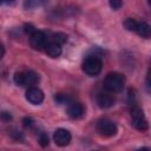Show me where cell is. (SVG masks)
<instances>
[{
    "label": "cell",
    "mask_w": 151,
    "mask_h": 151,
    "mask_svg": "<svg viewBox=\"0 0 151 151\" xmlns=\"http://www.w3.org/2000/svg\"><path fill=\"white\" fill-rule=\"evenodd\" d=\"M2 1V4H11V2H13L14 0H1Z\"/></svg>",
    "instance_id": "24"
},
{
    "label": "cell",
    "mask_w": 151,
    "mask_h": 151,
    "mask_svg": "<svg viewBox=\"0 0 151 151\" xmlns=\"http://www.w3.org/2000/svg\"><path fill=\"white\" fill-rule=\"evenodd\" d=\"M14 83L18 86H33L39 81V76L33 71H22L17 72L13 77Z\"/></svg>",
    "instance_id": "3"
},
{
    "label": "cell",
    "mask_w": 151,
    "mask_h": 151,
    "mask_svg": "<svg viewBox=\"0 0 151 151\" xmlns=\"http://www.w3.org/2000/svg\"><path fill=\"white\" fill-rule=\"evenodd\" d=\"M54 100H55V103H58L59 105H63V104H70L71 98H70L67 94H64V93H57V94L54 96Z\"/></svg>",
    "instance_id": "15"
},
{
    "label": "cell",
    "mask_w": 151,
    "mask_h": 151,
    "mask_svg": "<svg viewBox=\"0 0 151 151\" xmlns=\"http://www.w3.org/2000/svg\"><path fill=\"white\" fill-rule=\"evenodd\" d=\"M85 109L83 106V104L80 103H70L68 107H67V114L68 117H71L72 119H79L84 116Z\"/></svg>",
    "instance_id": "10"
},
{
    "label": "cell",
    "mask_w": 151,
    "mask_h": 151,
    "mask_svg": "<svg viewBox=\"0 0 151 151\" xmlns=\"http://www.w3.org/2000/svg\"><path fill=\"white\" fill-rule=\"evenodd\" d=\"M35 31H37V29L34 28V26H33L32 24H25V25H24V32H25L26 34H29V35H31V34H33Z\"/></svg>",
    "instance_id": "19"
},
{
    "label": "cell",
    "mask_w": 151,
    "mask_h": 151,
    "mask_svg": "<svg viewBox=\"0 0 151 151\" xmlns=\"http://www.w3.org/2000/svg\"><path fill=\"white\" fill-rule=\"evenodd\" d=\"M137 25H138V21L133 18H127L124 20V27L127 29V31H132V32H136V28H137Z\"/></svg>",
    "instance_id": "14"
},
{
    "label": "cell",
    "mask_w": 151,
    "mask_h": 151,
    "mask_svg": "<svg viewBox=\"0 0 151 151\" xmlns=\"http://www.w3.org/2000/svg\"><path fill=\"white\" fill-rule=\"evenodd\" d=\"M45 52L52 57V58H57L61 54V45L55 42V41H50L47 42L46 47H45Z\"/></svg>",
    "instance_id": "11"
},
{
    "label": "cell",
    "mask_w": 151,
    "mask_h": 151,
    "mask_svg": "<svg viewBox=\"0 0 151 151\" xmlns=\"http://www.w3.org/2000/svg\"><path fill=\"white\" fill-rule=\"evenodd\" d=\"M29 45L33 50H42L47 45V37L42 31H35L29 35Z\"/></svg>",
    "instance_id": "6"
},
{
    "label": "cell",
    "mask_w": 151,
    "mask_h": 151,
    "mask_svg": "<svg viewBox=\"0 0 151 151\" xmlns=\"http://www.w3.org/2000/svg\"><path fill=\"white\" fill-rule=\"evenodd\" d=\"M97 130L101 136H105V137L116 136L118 132L117 125L107 118H101L97 122Z\"/></svg>",
    "instance_id": "5"
},
{
    "label": "cell",
    "mask_w": 151,
    "mask_h": 151,
    "mask_svg": "<svg viewBox=\"0 0 151 151\" xmlns=\"http://www.w3.org/2000/svg\"><path fill=\"white\" fill-rule=\"evenodd\" d=\"M11 134H12V137H13V138H14L15 140H21V139L24 138L22 133H21L20 131H17V130H14V131H13V132H12Z\"/></svg>",
    "instance_id": "22"
},
{
    "label": "cell",
    "mask_w": 151,
    "mask_h": 151,
    "mask_svg": "<svg viewBox=\"0 0 151 151\" xmlns=\"http://www.w3.org/2000/svg\"><path fill=\"white\" fill-rule=\"evenodd\" d=\"M26 99L33 105H39L44 100V93L39 87L29 86L26 91Z\"/></svg>",
    "instance_id": "8"
},
{
    "label": "cell",
    "mask_w": 151,
    "mask_h": 151,
    "mask_svg": "<svg viewBox=\"0 0 151 151\" xmlns=\"http://www.w3.org/2000/svg\"><path fill=\"white\" fill-rule=\"evenodd\" d=\"M147 4H149V5L151 6V0H147Z\"/></svg>",
    "instance_id": "26"
},
{
    "label": "cell",
    "mask_w": 151,
    "mask_h": 151,
    "mask_svg": "<svg viewBox=\"0 0 151 151\" xmlns=\"http://www.w3.org/2000/svg\"><path fill=\"white\" fill-rule=\"evenodd\" d=\"M52 41H55V42L63 45V44H65V42L67 41V35L64 34V33H60V32L54 33L53 37H52Z\"/></svg>",
    "instance_id": "16"
},
{
    "label": "cell",
    "mask_w": 151,
    "mask_h": 151,
    "mask_svg": "<svg viewBox=\"0 0 151 151\" xmlns=\"http://www.w3.org/2000/svg\"><path fill=\"white\" fill-rule=\"evenodd\" d=\"M146 84L151 86V67L147 70V73H146Z\"/></svg>",
    "instance_id": "23"
},
{
    "label": "cell",
    "mask_w": 151,
    "mask_h": 151,
    "mask_svg": "<svg viewBox=\"0 0 151 151\" xmlns=\"http://www.w3.org/2000/svg\"><path fill=\"white\" fill-rule=\"evenodd\" d=\"M47 0H24V7L26 9H34L41 7Z\"/></svg>",
    "instance_id": "13"
},
{
    "label": "cell",
    "mask_w": 151,
    "mask_h": 151,
    "mask_svg": "<svg viewBox=\"0 0 151 151\" xmlns=\"http://www.w3.org/2000/svg\"><path fill=\"white\" fill-rule=\"evenodd\" d=\"M4 54H5V47H4V45L1 46V58L4 57Z\"/></svg>",
    "instance_id": "25"
},
{
    "label": "cell",
    "mask_w": 151,
    "mask_h": 151,
    "mask_svg": "<svg viewBox=\"0 0 151 151\" xmlns=\"http://www.w3.org/2000/svg\"><path fill=\"white\" fill-rule=\"evenodd\" d=\"M116 99L114 96L112 94V92L110 91H105V92H99L97 94V104L99 107L101 109H109L114 104Z\"/></svg>",
    "instance_id": "9"
},
{
    "label": "cell",
    "mask_w": 151,
    "mask_h": 151,
    "mask_svg": "<svg viewBox=\"0 0 151 151\" xmlns=\"http://www.w3.org/2000/svg\"><path fill=\"white\" fill-rule=\"evenodd\" d=\"M136 33L142 38H150L151 37V26L145 21H138Z\"/></svg>",
    "instance_id": "12"
},
{
    "label": "cell",
    "mask_w": 151,
    "mask_h": 151,
    "mask_svg": "<svg viewBox=\"0 0 151 151\" xmlns=\"http://www.w3.org/2000/svg\"><path fill=\"white\" fill-rule=\"evenodd\" d=\"M109 5L113 9H119L123 5V1L122 0H109Z\"/></svg>",
    "instance_id": "18"
},
{
    "label": "cell",
    "mask_w": 151,
    "mask_h": 151,
    "mask_svg": "<svg viewBox=\"0 0 151 151\" xmlns=\"http://www.w3.org/2000/svg\"><path fill=\"white\" fill-rule=\"evenodd\" d=\"M125 85V77L122 73L118 72H111L109 73L104 79V87L105 90L114 93L120 92Z\"/></svg>",
    "instance_id": "1"
},
{
    "label": "cell",
    "mask_w": 151,
    "mask_h": 151,
    "mask_svg": "<svg viewBox=\"0 0 151 151\" xmlns=\"http://www.w3.org/2000/svg\"><path fill=\"white\" fill-rule=\"evenodd\" d=\"M131 118H132V125L134 129L139 131H146L149 129V123L145 119V116L143 113V110L138 107L136 104L131 105Z\"/></svg>",
    "instance_id": "4"
},
{
    "label": "cell",
    "mask_w": 151,
    "mask_h": 151,
    "mask_svg": "<svg viewBox=\"0 0 151 151\" xmlns=\"http://www.w3.org/2000/svg\"><path fill=\"white\" fill-rule=\"evenodd\" d=\"M81 67H83V71L87 76L94 77V76H98L100 73L101 67H103V63L98 55H88L84 59Z\"/></svg>",
    "instance_id": "2"
},
{
    "label": "cell",
    "mask_w": 151,
    "mask_h": 151,
    "mask_svg": "<svg viewBox=\"0 0 151 151\" xmlns=\"http://www.w3.org/2000/svg\"><path fill=\"white\" fill-rule=\"evenodd\" d=\"M71 133L66 129H57L53 133V140L58 146H66L71 142Z\"/></svg>",
    "instance_id": "7"
},
{
    "label": "cell",
    "mask_w": 151,
    "mask_h": 151,
    "mask_svg": "<svg viewBox=\"0 0 151 151\" xmlns=\"http://www.w3.org/2000/svg\"><path fill=\"white\" fill-rule=\"evenodd\" d=\"M33 119L32 118H29V117H25L24 119H22V124H24V126L25 127H29V126H32L33 125Z\"/></svg>",
    "instance_id": "21"
},
{
    "label": "cell",
    "mask_w": 151,
    "mask_h": 151,
    "mask_svg": "<svg viewBox=\"0 0 151 151\" xmlns=\"http://www.w3.org/2000/svg\"><path fill=\"white\" fill-rule=\"evenodd\" d=\"M1 119L4 122H9L12 119V114L9 112H7V111H2L1 112Z\"/></svg>",
    "instance_id": "20"
},
{
    "label": "cell",
    "mask_w": 151,
    "mask_h": 151,
    "mask_svg": "<svg viewBox=\"0 0 151 151\" xmlns=\"http://www.w3.org/2000/svg\"><path fill=\"white\" fill-rule=\"evenodd\" d=\"M39 144H40V146H42V147H46V146L50 144V139H48V136H47L46 133H41V134L39 136Z\"/></svg>",
    "instance_id": "17"
}]
</instances>
